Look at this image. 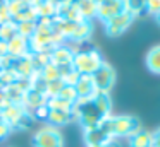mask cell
<instances>
[{
    "label": "cell",
    "instance_id": "obj_1",
    "mask_svg": "<svg viewBox=\"0 0 160 147\" xmlns=\"http://www.w3.org/2000/svg\"><path fill=\"white\" fill-rule=\"evenodd\" d=\"M102 125L114 139H128L138 130H141V122L132 115H110L102 120Z\"/></svg>",
    "mask_w": 160,
    "mask_h": 147
},
{
    "label": "cell",
    "instance_id": "obj_2",
    "mask_svg": "<svg viewBox=\"0 0 160 147\" xmlns=\"http://www.w3.org/2000/svg\"><path fill=\"white\" fill-rule=\"evenodd\" d=\"M72 113L74 120L81 125L83 130H90V128H95L102 123V120L105 116L100 115V111L97 109V106L93 104L91 99H78L76 103L72 104Z\"/></svg>",
    "mask_w": 160,
    "mask_h": 147
},
{
    "label": "cell",
    "instance_id": "obj_3",
    "mask_svg": "<svg viewBox=\"0 0 160 147\" xmlns=\"http://www.w3.org/2000/svg\"><path fill=\"white\" fill-rule=\"evenodd\" d=\"M103 62V57L97 48H88V50H78L74 53L72 67L79 75H93Z\"/></svg>",
    "mask_w": 160,
    "mask_h": 147
},
{
    "label": "cell",
    "instance_id": "obj_4",
    "mask_svg": "<svg viewBox=\"0 0 160 147\" xmlns=\"http://www.w3.org/2000/svg\"><path fill=\"white\" fill-rule=\"evenodd\" d=\"M31 145L33 147H64V137L59 128L45 125L38 132H35Z\"/></svg>",
    "mask_w": 160,
    "mask_h": 147
},
{
    "label": "cell",
    "instance_id": "obj_5",
    "mask_svg": "<svg viewBox=\"0 0 160 147\" xmlns=\"http://www.w3.org/2000/svg\"><path fill=\"white\" fill-rule=\"evenodd\" d=\"M91 79H93L95 87H97L98 92H110V89L115 84V70L112 65L103 62L100 65V68L91 75Z\"/></svg>",
    "mask_w": 160,
    "mask_h": 147
},
{
    "label": "cell",
    "instance_id": "obj_6",
    "mask_svg": "<svg viewBox=\"0 0 160 147\" xmlns=\"http://www.w3.org/2000/svg\"><path fill=\"white\" fill-rule=\"evenodd\" d=\"M132 21H134V17H132L129 12H122V14H119V16L112 17V19L105 21L103 22L105 33H107V36H110V38L121 36L122 33H126V31L129 29V26L132 24Z\"/></svg>",
    "mask_w": 160,
    "mask_h": 147
},
{
    "label": "cell",
    "instance_id": "obj_7",
    "mask_svg": "<svg viewBox=\"0 0 160 147\" xmlns=\"http://www.w3.org/2000/svg\"><path fill=\"white\" fill-rule=\"evenodd\" d=\"M126 12V3L124 0H100L97 5V19L102 22Z\"/></svg>",
    "mask_w": 160,
    "mask_h": 147
},
{
    "label": "cell",
    "instance_id": "obj_8",
    "mask_svg": "<svg viewBox=\"0 0 160 147\" xmlns=\"http://www.w3.org/2000/svg\"><path fill=\"white\" fill-rule=\"evenodd\" d=\"M83 139H84V144L86 147H102L105 145L107 142H110L114 137L108 133V130L105 128L103 125H98L95 128H90V130H83Z\"/></svg>",
    "mask_w": 160,
    "mask_h": 147
},
{
    "label": "cell",
    "instance_id": "obj_9",
    "mask_svg": "<svg viewBox=\"0 0 160 147\" xmlns=\"http://www.w3.org/2000/svg\"><path fill=\"white\" fill-rule=\"evenodd\" d=\"M78 51V48L69 46V43H64L55 46L50 51V60L57 65V67H62V65H71L74 60V53Z\"/></svg>",
    "mask_w": 160,
    "mask_h": 147
},
{
    "label": "cell",
    "instance_id": "obj_10",
    "mask_svg": "<svg viewBox=\"0 0 160 147\" xmlns=\"http://www.w3.org/2000/svg\"><path fill=\"white\" fill-rule=\"evenodd\" d=\"M74 91L78 94V99H91L98 92L91 75H79L74 84Z\"/></svg>",
    "mask_w": 160,
    "mask_h": 147
},
{
    "label": "cell",
    "instance_id": "obj_11",
    "mask_svg": "<svg viewBox=\"0 0 160 147\" xmlns=\"http://www.w3.org/2000/svg\"><path fill=\"white\" fill-rule=\"evenodd\" d=\"M91 34H93V22L91 21H79L74 26L72 34L69 36L67 43H76V44L84 43L91 38Z\"/></svg>",
    "mask_w": 160,
    "mask_h": 147
},
{
    "label": "cell",
    "instance_id": "obj_12",
    "mask_svg": "<svg viewBox=\"0 0 160 147\" xmlns=\"http://www.w3.org/2000/svg\"><path fill=\"white\" fill-rule=\"evenodd\" d=\"M47 101H48V98H47L45 92L36 91V89L29 87L28 91L24 92V98H22V106H24V109H28V111H33V109L38 108V106L47 104Z\"/></svg>",
    "mask_w": 160,
    "mask_h": 147
},
{
    "label": "cell",
    "instance_id": "obj_13",
    "mask_svg": "<svg viewBox=\"0 0 160 147\" xmlns=\"http://www.w3.org/2000/svg\"><path fill=\"white\" fill-rule=\"evenodd\" d=\"M12 70L16 72L19 79H29L35 74V68H33V62H31V53L26 55V57H19L14 58L12 62Z\"/></svg>",
    "mask_w": 160,
    "mask_h": 147
},
{
    "label": "cell",
    "instance_id": "obj_14",
    "mask_svg": "<svg viewBox=\"0 0 160 147\" xmlns=\"http://www.w3.org/2000/svg\"><path fill=\"white\" fill-rule=\"evenodd\" d=\"M74 122V116L71 111H62V109H50L48 116H47V125L53 126V128H60V126L69 125Z\"/></svg>",
    "mask_w": 160,
    "mask_h": 147
},
{
    "label": "cell",
    "instance_id": "obj_15",
    "mask_svg": "<svg viewBox=\"0 0 160 147\" xmlns=\"http://www.w3.org/2000/svg\"><path fill=\"white\" fill-rule=\"evenodd\" d=\"M7 48H9V55H11L12 58L26 57V55L31 53V51H29V41L26 39V38L19 36V34L9 41V43H7Z\"/></svg>",
    "mask_w": 160,
    "mask_h": 147
},
{
    "label": "cell",
    "instance_id": "obj_16",
    "mask_svg": "<svg viewBox=\"0 0 160 147\" xmlns=\"http://www.w3.org/2000/svg\"><path fill=\"white\" fill-rule=\"evenodd\" d=\"M93 104L97 106V109L100 111L102 116H110L112 115V98L110 92H97V94L91 98Z\"/></svg>",
    "mask_w": 160,
    "mask_h": 147
},
{
    "label": "cell",
    "instance_id": "obj_17",
    "mask_svg": "<svg viewBox=\"0 0 160 147\" xmlns=\"http://www.w3.org/2000/svg\"><path fill=\"white\" fill-rule=\"evenodd\" d=\"M128 145L129 147H152V132L141 128L131 137H128Z\"/></svg>",
    "mask_w": 160,
    "mask_h": 147
},
{
    "label": "cell",
    "instance_id": "obj_18",
    "mask_svg": "<svg viewBox=\"0 0 160 147\" xmlns=\"http://www.w3.org/2000/svg\"><path fill=\"white\" fill-rule=\"evenodd\" d=\"M22 111H24V106L22 104H16V103H11L9 106H5L4 109H0V118L4 120V122H7L9 125H14V122L19 118V116L22 115Z\"/></svg>",
    "mask_w": 160,
    "mask_h": 147
},
{
    "label": "cell",
    "instance_id": "obj_19",
    "mask_svg": "<svg viewBox=\"0 0 160 147\" xmlns=\"http://www.w3.org/2000/svg\"><path fill=\"white\" fill-rule=\"evenodd\" d=\"M146 67L152 74L160 75V44L150 48V51L146 53Z\"/></svg>",
    "mask_w": 160,
    "mask_h": 147
},
{
    "label": "cell",
    "instance_id": "obj_20",
    "mask_svg": "<svg viewBox=\"0 0 160 147\" xmlns=\"http://www.w3.org/2000/svg\"><path fill=\"white\" fill-rule=\"evenodd\" d=\"M76 5L79 9L83 19L86 21L97 19V3H95V0H76Z\"/></svg>",
    "mask_w": 160,
    "mask_h": 147
},
{
    "label": "cell",
    "instance_id": "obj_21",
    "mask_svg": "<svg viewBox=\"0 0 160 147\" xmlns=\"http://www.w3.org/2000/svg\"><path fill=\"white\" fill-rule=\"evenodd\" d=\"M12 21L14 22H28V21H38V16H36V9L31 5H22L18 12L12 16Z\"/></svg>",
    "mask_w": 160,
    "mask_h": 147
},
{
    "label": "cell",
    "instance_id": "obj_22",
    "mask_svg": "<svg viewBox=\"0 0 160 147\" xmlns=\"http://www.w3.org/2000/svg\"><path fill=\"white\" fill-rule=\"evenodd\" d=\"M18 36V24L14 22L12 19L5 21V22L0 24V39L5 41V43H9V41L12 39V38Z\"/></svg>",
    "mask_w": 160,
    "mask_h": 147
},
{
    "label": "cell",
    "instance_id": "obj_23",
    "mask_svg": "<svg viewBox=\"0 0 160 147\" xmlns=\"http://www.w3.org/2000/svg\"><path fill=\"white\" fill-rule=\"evenodd\" d=\"M126 12H129L132 17H139L146 14V0H124Z\"/></svg>",
    "mask_w": 160,
    "mask_h": 147
},
{
    "label": "cell",
    "instance_id": "obj_24",
    "mask_svg": "<svg viewBox=\"0 0 160 147\" xmlns=\"http://www.w3.org/2000/svg\"><path fill=\"white\" fill-rule=\"evenodd\" d=\"M57 9H59V5H57L55 2H52V0H45L42 5L36 7V16H38V19L40 17L53 19V17H57Z\"/></svg>",
    "mask_w": 160,
    "mask_h": 147
},
{
    "label": "cell",
    "instance_id": "obj_25",
    "mask_svg": "<svg viewBox=\"0 0 160 147\" xmlns=\"http://www.w3.org/2000/svg\"><path fill=\"white\" fill-rule=\"evenodd\" d=\"M33 123H35V118H33L31 111L24 109V111H22V115L14 122L12 130H21V132H26V130H29V128L33 126Z\"/></svg>",
    "mask_w": 160,
    "mask_h": 147
},
{
    "label": "cell",
    "instance_id": "obj_26",
    "mask_svg": "<svg viewBox=\"0 0 160 147\" xmlns=\"http://www.w3.org/2000/svg\"><path fill=\"white\" fill-rule=\"evenodd\" d=\"M40 75H42L43 79H45L47 82H52V80H57V79H60V72H59V67H57L53 62H50V63H47L45 67L42 68V70L38 72Z\"/></svg>",
    "mask_w": 160,
    "mask_h": 147
},
{
    "label": "cell",
    "instance_id": "obj_27",
    "mask_svg": "<svg viewBox=\"0 0 160 147\" xmlns=\"http://www.w3.org/2000/svg\"><path fill=\"white\" fill-rule=\"evenodd\" d=\"M72 104L74 103H69V101H66V99L59 98V96L48 98V101H47V106H48L50 109H62V111H71V109H72Z\"/></svg>",
    "mask_w": 160,
    "mask_h": 147
},
{
    "label": "cell",
    "instance_id": "obj_28",
    "mask_svg": "<svg viewBox=\"0 0 160 147\" xmlns=\"http://www.w3.org/2000/svg\"><path fill=\"white\" fill-rule=\"evenodd\" d=\"M18 75H16V72L12 70V68H7V70H0V87L5 89L9 87V85H14L16 82H18Z\"/></svg>",
    "mask_w": 160,
    "mask_h": 147
},
{
    "label": "cell",
    "instance_id": "obj_29",
    "mask_svg": "<svg viewBox=\"0 0 160 147\" xmlns=\"http://www.w3.org/2000/svg\"><path fill=\"white\" fill-rule=\"evenodd\" d=\"M18 24V34L26 39L33 36V33L36 31V21H28V22H16Z\"/></svg>",
    "mask_w": 160,
    "mask_h": 147
},
{
    "label": "cell",
    "instance_id": "obj_30",
    "mask_svg": "<svg viewBox=\"0 0 160 147\" xmlns=\"http://www.w3.org/2000/svg\"><path fill=\"white\" fill-rule=\"evenodd\" d=\"M31 62H33V68L35 72H40L47 63H50V53H31Z\"/></svg>",
    "mask_w": 160,
    "mask_h": 147
},
{
    "label": "cell",
    "instance_id": "obj_31",
    "mask_svg": "<svg viewBox=\"0 0 160 147\" xmlns=\"http://www.w3.org/2000/svg\"><path fill=\"white\" fill-rule=\"evenodd\" d=\"M64 85H66V84H64L60 79L52 80V82H47V91H45L47 98H55V96H59V92L62 91Z\"/></svg>",
    "mask_w": 160,
    "mask_h": 147
},
{
    "label": "cell",
    "instance_id": "obj_32",
    "mask_svg": "<svg viewBox=\"0 0 160 147\" xmlns=\"http://www.w3.org/2000/svg\"><path fill=\"white\" fill-rule=\"evenodd\" d=\"M59 98H62V99H66V101H69V103H76L78 101V94H76V91H74V85H64L62 87V91L59 92Z\"/></svg>",
    "mask_w": 160,
    "mask_h": 147
},
{
    "label": "cell",
    "instance_id": "obj_33",
    "mask_svg": "<svg viewBox=\"0 0 160 147\" xmlns=\"http://www.w3.org/2000/svg\"><path fill=\"white\" fill-rule=\"evenodd\" d=\"M48 111H50L48 106H47V104H42V106H38V108L33 109L31 115H33V118H35V122H36V120H38V122H47Z\"/></svg>",
    "mask_w": 160,
    "mask_h": 147
},
{
    "label": "cell",
    "instance_id": "obj_34",
    "mask_svg": "<svg viewBox=\"0 0 160 147\" xmlns=\"http://www.w3.org/2000/svg\"><path fill=\"white\" fill-rule=\"evenodd\" d=\"M160 12V0H146V14L157 16Z\"/></svg>",
    "mask_w": 160,
    "mask_h": 147
},
{
    "label": "cell",
    "instance_id": "obj_35",
    "mask_svg": "<svg viewBox=\"0 0 160 147\" xmlns=\"http://www.w3.org/2000/svg\"><path fill=\"white\" fill-rule=\"evenodd\" d=\"M11 132H12V126L9 125L7 122H4V120L0 118V142L7 139V137L11 135Z\"/></svg>",
    "mask_w": 160,
    "mask_h": 147
},
{
    "label": "cell",
    "instance_id": "obj_36",
    "mask_svg": "<svg viewBox=\"0 0 160 147\" xmlns=\"http://www.w3.org/2000/svg\"><path fill=\"white\" fill-rule=\"evenodd\" d=\"M9 104H11V101H9L5 91H4V89H0V109H4L5 106H9Z\"/></svg>",
    "mask_w": 160,
    "mask_h": 147
},
{
    "label": "cell",
    "instance_id": "obj_37",
    "mask_svg": "<svg viewBox=\"0 0 160 147\" xmlns=\"http://www.w3.org/2000/svg\"><path fill=\"white\" fill-rule=\"evenodd\" d=\"M152 147H160V128L152 132Z\"/></svg>",
    "mask_w": 160,
    "mask_h": 147
},
{
    "label": "cell",
    "instance_id": "obj_38",
    "mask_svg": "<svg viewBox=\"0 0 160 147\" xmlns=\"http://www.w3.org/2000/svg\"><path fill=\"white\" fill-rule=\"evenodd\" d=\"M5 55H9V48H7V43L0 39V58H4Z\"/></svg>",
    "mask_w": 160,
    "mask_h": 147
},
{
    "label": "cell",
    "instance_id": "obj_39",
    "mask_svg": "<svg viewBox=\"0 0 160 147\" xmlns=\"http://www.w3.org/2000/svg\"><path fill=\"white\" fill-rule=\"evenodd\" d=\"M105 147H122V145H121V142H119V139H112L110 142L105 144Z\"/></svg>",
    "mask_w": 160,
    "mask_h": 147
},
{
    "label": "cell",
    "instance_id": "obj_40",
    "mask_svg": "<svg viewBox=\"0 0 160 147\" xmlns=\"http://www.w3.org/2000/svg\"><path fill=\"white\" fill-rule=\"evenodd\" d=\"M153 17H155V19H157V22H158V24H160V12H158V14H157V16H153Z\"/></svg>",
    "mask_w": 160,
    "mask_h": 147
},
{
    "label": "cell",
    "instance_id": "obj_41",
    "mask_svg": "<svg viewBox=\"0 0 160 147\" xmlns=\"http://www.w3.org/2000/svg\"><path fill=\"white\" fill-rule=\"evenodd\" d=\"M102 147H105V145H102Z\"/></svg>",
    "mask_w": 160,
    "mask_h": 147
},
{
    "label": "cell",
    "instance_id": "obj_42",
    "mask_svg": "<svg viewBox=\"0 0 160 147\" xmlns=\"http://www.w3.org/2000/svg\"><path fill=\"white\" fill-rule=\"evenodd\" d=\"M0 89H2V87H0Z\"/></svg>",
    "mask_w": 160,
    "mask_h": 147
}]
</instances>
